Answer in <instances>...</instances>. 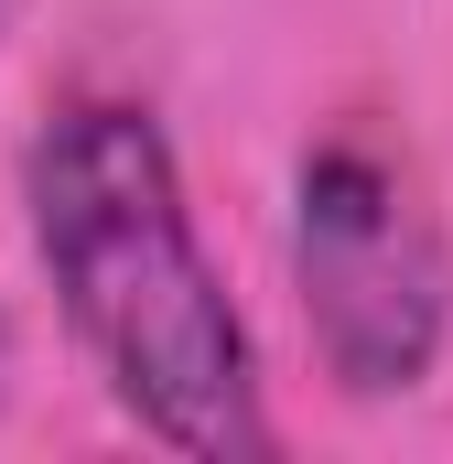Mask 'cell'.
<instances>
[{"label":"cell","mask_w":453,"mask_h":464,"mask_svg":"<svg viewBox=\"0 0 453 464\" xmlns=\"http://www.w3.org/2000/svg\"><path fill=\"white\" fill-rule=\"evenodd\" d=\"M0 11H11V0H0Z\"/></svg>","instance_id":"obj_4"},{"label":"cell","mask_w":453,"mask_h":464,"mask_svg":"<svg viewBox=\"0 0 453 464\" xmlns=\"http://www.w3.org/2000/svg\"><path fill=\"white\" fill-rule=\"evenodd\" d=\"M0 389H11V314H0Z\"/></svg>","instance_id":"obj_3"},{"label":"cell","mask_w":453,"mask_h":464,"mask_svg":"<svg viewBox=\"0 0 453 464\" xmlns=\"http://www.w3.org/2000/svg\"><path fill=\"white\" fill-rule=\"evenodd\" d=\"M292 281L313 356L345 400H410L453 335L443 206L378 119H335L292 162Z\"/></svg>","instance_id":"obj_2"},{"label":"cell","mask_w":453,"mask_h":464,"mask_svg":"<svg viewBox=\"0 0 453 464\" xmlns=\"http://www.w3.org/2000/svg\"><path fill=\"white\" fill-rule=\"evenodd\" d=\"M22 217L54 281L65 335L109 378V400L173 454H270L259 346L195 227L184 162L140 98L76 87L22 151Z\"/></svg>","instance_id":"obj_1"}]
</instances>
